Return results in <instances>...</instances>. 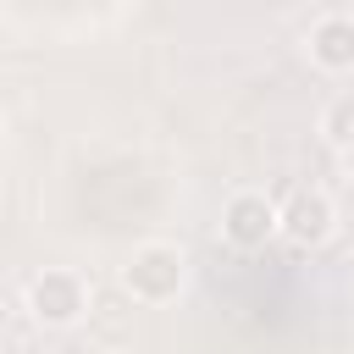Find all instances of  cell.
I'll list each match as a JSON object with an SVG mask.
<instances>
[{
  "mask_svg": "<svg viewBox=\"0 0 354 354\" xmlns=\"http://www.w3.org/2000/svg\"><path fill=\"white\" fill-rule=\"evenodd\" d=\"M277 221H282V232L293 238V243H321L326 232H332V199L321 194V188H293L282 205H277Z\"/></svg>",
  "mask_w": 354,
  "mask_h": 354,
  "instance_id": "277c9868",
  "label": "cell"
},
{
  "mask_svg": "<svg viewBox=\"0 0 354 354\" xmlns=\"http://www.w3.org/2000/svg\"><path fill=\"white\" fill-rule=\"evenodd\" d=\"M321 133H326L337 149H354V94H343V100H332V105H326Z\"/></svg>",
  "mask_w": 354,
  "mask_h": 354,
  "instance_id": "8992f818",
  "label": "cell"
},
{
  "mask_svg": "<svg viewBox=\"0 0 354 354\" xmlns=\"http://www.w3.org/2000/svg\"><path fill=\"white\" fill-rule=\"evenodd\" d=\"M221 232L232 249H266L282 232V221H277V205L266 194H232L221 210Z\"/></svg>",
  "mask_w": 354,
  "mask_h": 354,
  "instance_id": "7a4b0ae2",
  "label": "cell"
},
{
  "mask_svg": "<svg viewBox=\"0 0 354 354\" xmlns=\"http://www.w3.org/2000/svg\"><path fill=\"white\" fill-rule=\"evenodd\" d=\"M343 155H348V171H354V149H343Z\"/></svg>",
  "mask_w": 354,
  "mask_h": 354,
  "instance_id": "52a82bcc",
  "label": "cell"
},
{
  "mask_svg": "<svg viewBox=\"0 0 354 354\" xmlns=\"http://www.w3.org/2000/svg\"><path fill=\"white\" fill-rule=\"evenodd\" d=\"M310 55L326 72H348L354 66V17H321L310 28Z\"/></svg>",
  "mask_w": 354,
  "mask_h": 354,
  "instance_id": "5b68a950",
  "label": "cell"
},
{
  "mask_svg": "<svg viewBox=\"0 0 354 354\" xmlns=\"http://www.w3.org/2000/svg\"><path fill=\"white\" fill-rule=\"evenodd\" d=\"M122 288L133 299H144V304L177 299V288H183V249L177 243H144V249H133V260L122 266Z\"/></svg>",
  "mask_w": 354,
  "mask_h": 354,
  "instance_id": "6da1fadb",
  "label": "cell"
},
{
  "mask_svg": "<svg viewBox=\"0 0 354 354\" xmlns=\"http://www.w3.org/2000/svg\"><path fill=\"white\" fill-rule=\"evenodd\" d=\"M83 304H88V293H83V282H77L72 271H44V277H33V288H28V310H33L44 326H72V321L83 315Z\"/></svg>",
  "mask_w": 354,
  "mask_h": 354,
  "instance_id": "3957f363",
  "label": "cell"
}]
</instances>
